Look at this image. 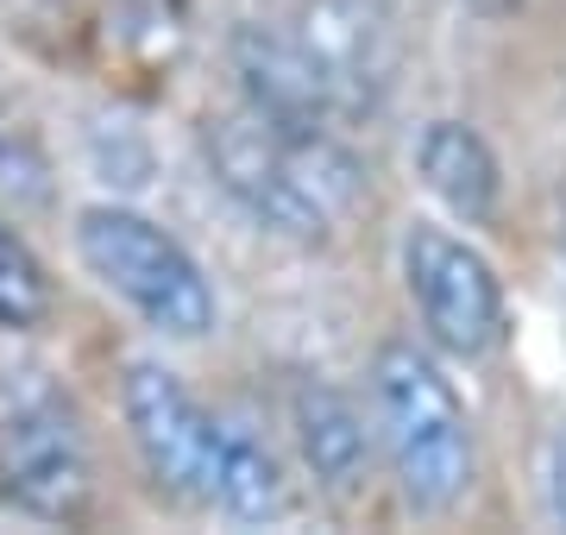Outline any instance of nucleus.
I'll return each instance as SVG.
<instances>
[{"mask_svg":"<svg viewBox=\"0 0 566 535\" xmlns=\"http://www.w3.org/2000/svg\"><path fill=\"white\" fill-rule=\"evenodd\" d=\"M208 158H214V177L264 227L296 233V240H322L365 189L359 158L327 126L271 120L259 107H245V114L214 126L208 133Z\"/></svg>","mask_w":566,"mask_h":535,"instance_id":"obj_1","label":"nucleus"},{"mask_svg":"<svg viewBox=\"0 0 566 535\" xmlns=\"http://www.w3.org/2000/svg\"><path fill=\"white\" fill-rule=\"evenodd\" d=\"M371 403L397 485L416 511H447L472 485V422L434 359L416 347H385L371 366Z\"/></svg>","mask_w":566,"mask_h":535,"instance_id":"obj_2","label":"nucleus"},{"mask_svg":"<svg viewBox=\"0 0 566 535\" xmlns=\"http://www.w3.org/2000/svg\"><path fill=\"white\" fill-rule=\"evenodd\" d=\"M95 492V460L76 403L39 366H0V497L44 523H76Z\"/></svg>","mask_w":566,"mask_h":535,"instance_id":"obj_3","label":"nucleus"},{"mask_svg":"<svg viewBox=\"0 0 566 535\" xmlns=\"http://www.w3.org/2000/svg\"><path fill=\"white\" fill-rule=\"evenodd\" d=\"M76 246L82 265L114 296H126L151 328L177 334V340H196L214 328V290H208L202 265L158 221H145L133 208H82Z\"/></svg>","mask_w":566,"mask_h":535,"instance_id":"obj_4","label":"nucleus"},{"mask_svg":"<svg viewBox=\"0 0 566 535\" xmlns=\"http://www.w3.org/2000/svg\"><path fill=\"white\" fill-rule=\"evenodd\" d=\"M403 277L428 334L447 353L479 359V353L504 340V290H497V271L485 265V252H472L465 240L416 221L403 240Z\"/></svg>","mask_w":566,"mask_h":535,"instance_id":"obj_5","label":"nucleus"},{"mask_svg":"<svg viewBox=\"0 0 566 535\" xmlns=\"http://www.w3.org/2000/svg\"><path fill=\"white\" fill-rule=\"evenodd\" d=\"M290 44L315 70L334 114H365L378 107L397 70V32H390L385 0H303Z\"/></svg>","mask_w":566,"mask_h":535,"instance_id":"obj_6","label":"nucleus"},{"mask_svg":"<svg viewBox=\"0 0 566 535\" xmlns=\"http://www.w3.org/2000/svg\"><path fill=\"white\" fill-rule=\"evenodd\" d=\"M126 422L145 466L170 497L214 504V460H221V422L182 391L177 371L133 366L126 371Z\"/></svg>","mask_w":566,"mask_h":535,"instance_id":"obj_7","label":"nucleus"},{"mask_svg":"<svg viewBox=\"0 0 566 535\" xmlns=\"http://www.w3.org/2000/svg\"><path fill=\"white\" fill-rule=\"evenodd\" d=\"M416 170L422 183L441 196L460 221H491L497 214V196H504V177H497V158L491 145L460 120H428L422 139H416Z\"/></svg>","mask_w":566,"mask_h":535,"instance_id":"obj_8","label":"nucleus"},{"mask_svg":"<svg viewBox=\"0 0 566 535\" xmlns=\"http://www.w3.org/2000/svg\"><path fill=\"white\" fill-rule=\"evenodd\" d=\"M296 441H303L308 473L322 479L327 492H353V485H359L371 441H365L359 410H353L334 385H315V378H308L303 391H296Z\"/></svg>","mask_w":566,"mask_h":535,"instance_id":"obj_9","label":"nucleus"},{"mask_svg":"<svg viewBox=\"0 0 566 535\" xmlns=\"http://www.w3.org/2000/svg\"><path fill=\"white\" fill-rule=\"evenodd\" d=\"M214 504L240 523H277L290 511V492H283V473L271 448L259 434L221 422V460H214Z\"/></svg>","mask_w":566,"mask_h":535,"instance_id":"obj_10","label":"nucleus"},{"mask_svg":"<svg viewBox=\"0 0 566 535\" xmlns=\"http://www.w3.org/2000/svg\"><path fill=\"white\" fill-rule=\"evenodd\" d=\"M57 310V290H51V271L39 265V252L25 246V233L0 221V328H44Z\"/></svg>","mask_w":566,"mask_h":535,"instance_id":"obj_11","label":"nucleus"},{"mask_svg":"<svg viewBox=\"0 0 566 535\" xmlns=\"http://www.w3.org/2000/svg\"><path fill=\"white\" fill-rule=\"evenodd\" d=\"M0 196L13 208H44L51 202V158L32 126L0 120Z\"/></svg>","mask_w":566,"mask_h":535,"instance_id":"obj_12","label":"nucleus"},{"mask_svg":"<svg viewBox=\"0 0 566 535\" xmlns=\"http://www.w3.org/2000/svg\"><path fill=\"white\" fill-rule=\"evenodd\" d=\"M542 479H547V511L566 529V416L547 429V453H542Z\"/></svg>","mask_w":566,"mask_h":535,"instance_id":"obj_13","label":"nucleus"},{"mask_svg":"<svg viewBox=\"0 0 566 535\" xmlns=\"http://www.w3.org/2000/svg\"><path fill=\"white\" fill-rule=\"evenodd\" d=\"M25 13H63V7H70V0H20Z\"/></svg>","mask_w":566,"mask_h":535,"instance_id":"obj_14","label":"nucleus"}]
</instances>
